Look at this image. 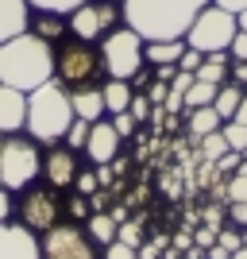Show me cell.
<instances>
[{"label": "cell", "instance_id": "cell-44", "mask_svg": "<svg viewBox=\"0 0 247 259\" xmlns=\"http://www.w3.org/2000/svg\"><path fill=\"white\" fill-rule=\"evenodd\" d=\"M228 217L236 228H247V201H228Z\"/></svg>", "mask_w": 247, "mask_h": 259}, {"label": "cell", "instance_id": "cell-30", "mask_svg": "<svg viewBox=\"0 0 247 259\" xmlns=\"http://www.w3.org/2000/svg\"><path fill=\"white\" fill-rule=\"evenodd\" d=\"M89 128H93V124H89V120H74V124H70V132H66V147H74V151H85V140H89Z\"/></svg>", "mask_w": 247, "mask_h": 259}, {"label": "cell", "instance_id": "cell-41", "mask_svg": "<svg viewBox=\"0 0 247 259\" xmlns=\"http://www.w3.org/2000/svg\"><path fill=\"white\" fill-rule=\"evenodd\" d=\"M128 112L139 120V124H143V120H151V101H147V93H135V97H131V105H128Z\"/></svg>", "mask_w": 247, "mask_h": 259}, {"label": "cell", "instance_id": "cell-40", "mask_svg": "<svg viewBox=\"0 0 247 259\" xmlns=\"http://www.w3.org/2000/svg\"><path fill=\"white\" fill-rule=\"evenodd\" d=\"M213 244H216V228H209V225H197V228H193V248L209 251Z\"/></svg>", "mask_w": 247, "mask_h": 259}, {"label": "cell", "instance_id": "cell-15", "mask_svg": "<svg viewBox=\"0 0 247 259\" xmlns=\"http://www.w3.org/2000/svg\"><path fill=\"white\" fill-rule=\"evenodd\" d=\"M70 105H74V116L77 120H105L108 108H105V93L101 85H81V89H70Z\"/></svg>", "mask_w": 247, "mask_h": 259}, {"label": "cell", "instance_id": "cell-36", "mask_svg": "<svg viewBox=\"0 0 247 259\" xmlns=\"http://www.w3.org/2000/svg\"><path fill=\"white\" fill-rule=\"evenodd\" d=\"M108 120H112V128L120 132V140H131V136H135V124H139L131 112H116V116H108Z\"/></svg>", "mask_w": 247, "mask_h": 259}, {"label": "cell", "instance_id": "cell-53", "mask_svg": "<svg viewBox=\"0 0 247 259\" xmlns=\"http://www.w3.org/2000/svg\"><path fill=\"white\" fill-rule=\"evenodd\" d=\"M162 259H185V251H178V248H174V244H170V248L162 251Z\"/></svg>", "mask_w": 247, "mask_h": 259}, {"label": "cell", "instance_id": "cell-39", "mask_svg": "<svg viewBox=\"0 0 247 259\" xmlns=\"http://www.w3.org/2000/svg\"><path fill=\"white\" fill-rule=\"evenodd\" d=\"M197 213H201V225H209V228H216V232H220V228H224V209H216V205H205V209H197Z\"/></svg>", "mask_w": 247, "mask_h": 259}, {"label": "cell", "instance_id": "cell-31", "mask_svg": "<svg viewBox=\"0 0 247 259\" xmlns=\"http://www.w3.org/2000/svg\"><path fill=\"white\" fill-rule=\"evenodd\" d=\"M74 190L81 197H93L101 190V178H97V170H93V166H89V170H77V178H74Z\"/></svg>", "mask_w": 247, "mask_h": 259}, {"label": "cell", "instance_id": "cell-29", "mask_svg": "<svg viewBox=\"0 0 247 259\" xmlns=\"http://www.w3.org/2000/svg\"><path fill=\"white\" fill-rule=\"evenodd\" d=\"M216 248H224L228 255H236L239 248H243V228H220V232H216Z\"/></svg>", "mask_w": 247, "mask_h": 259}, {"label": "cell", "instance_id": "cell-10", "mask_svg": "<svg viewBox=\"0 0 247 259\" xmlns=\"http://www.w3.org/2000/svg\"><path fill=\"white\" fill-rule=\"evenodd\" d=\"M39 244H43V259H101L97 240L81 225H54L51 232H43Z\"/></svg>", "mask_w": 247, "mask_h": 259}, {"label": "cell", "instance_id": "cell-32", "mask_svg": "<svg viewBox=\"0 0 247 259\" xmlns=\"http://www.w3.org/2000/svg\"><path fill=\"white\" fill-rule=\"evenodd\" d=\"M66 213L74 217V221H89V217H93V205H89V197H81L74 190V194L66 197Z\"/></svg>", "mask_w": 247, "mask_h": 259}, {"label": "cell", "instance_id": "cell-28", "mask_svg": "<svg viewBox=\"0 0 247 259\" xmlns=\"http://www.w3.org/2000/svg\"><path fill=\"white\" fill-rule=\"evenodd\" d=\"M85 0H27V8L35 12H58V16H70L74 8H81Z\"/></svg>", "mask_w": 247, "mask_h": 259}, {"label": "cell", "instance_id": "cell-57", "mask_svg": "<svg viewBox=\"0 0 247 259\" xmlns=\"http://www.w3.org/2000/svg\"><path fill=\"white\" fill-rule=\"evenodd\" d=\"M112 4H124V0H112Z\"/></svg>", "mask_w": 247, "mask_h": 259}, {"label": "cell", "instance_id": "cell-38", "mask_svg": "<svg viewBox=\"0 0 247 259\" xmlns=\"http://www.w3.org/2000/svg\"><path fill=\"white\" fill-rule=\"evenodd\" d=\"M232 62H247V31L239 27L236 39H232V47H228V66Z\"/></svg>", "mask_w": 247, "mask_h": 259}, {"label": "cell", "instance_id": "cell-17", "mask_svg": "<svg viewBox=\"0 0 247 259\" xmlns=\"http://www.w3.org/2000/svg\"><path fill=\"white\" fill-rule=\"evenodd\" d=\"M27 27H31L39 39H46L51 47H58V43H62V35L70 31V20L58 16V12H35V20H27Z\"/></svg>", "mask_w": 247, "mask_h": 259}, {"label": "cell", "instance_id": "cell-11", "mask_svg": "<svg viewBox=\"0 0 247 259\" xmlns=\"http://www.w3.org/2000/svg\"><path fill=\"white\" fill-rule=\"evenodd\" d=\"M0 259H43L39 232H31L20 221H4L0 225Z\"/></svg>", "mask_w": 247, "mask_h": 259}, {"label": "cell", "instance_id": "cell-21", "mask_svg": "<svg viewBox=\"0 0 247 259\" xmlns=\"http://www.w3.org/2000/svg\"><path fill=\"white\" fill-rule=\"evenodd\" d=\"M197 81H209V85H224L228 81V54H205V62L197 66Z\"/></svg>", "mask_w": 247, "mask_h": 259}, {"label": "cell", "instance_id": "cell-43", "mask_svg": "<svg viewBox=\"0 0 247 259\" xmlns=\"http://www.w3.org/2000/svg\"><path fill=\"white\" fill-rule=\"evenodd\" d=\"M201 62H205V54L193 51V47H185L182 58H178V70H189V74H197V66H201Z\"/></svg>", "mask_w": 247, "mask_h": 259}, {"label": "cell", "instance_id": "cell-22", "mask_svg": "<svg viewBox=\"0 0 247 259\" xmlns=\"http://www.w3.org/2000/svg\"><path fill=\"white\" fill-rule=\"evenodd\" d=\"M239 97H243V85H236V81H224V85L216 89V101H213V108L220 112V120H232V116H236Z\"/></svg>", "mask_w": 247, "mask_h": 259}, {"label": "cell", "instance_id": "cell-56", "mask_svg": "<svg viewBox=\"0 0 247 259\" xmlns=\"http://www.w3.org/2000/svg\"><path fill=\"white\" fill-rule=\"evenodd\" d=\"M243 248H247V228H243Z\"/></svg>", "mask_w": 247, "mask_h": 259}, {"label": "cell", "instance_id": "cell-13", "mask_svg": "<svg viewBox=\"0 0 247 259\" xmlns=\"http://www.w3.org/2000/svg\"><path fill=\"white\" fill-rule=\"evenodd\" d=\"M120 132L112 128V120H93V128H89V140H85V155L93 166H105L120 155Z\"/></svg>", "mask_w": 247, "mask_h": 259}, {"label": "cell", "instance_id": "cell-37", "mask_svg": "<svg viewBox=\"0 0 247 259\" xmlns=\"http://www.w3.org/2000/svg\"><path fill=\"white\" fill-rule=\"evenodd\" d=\"M239 166H243V155H239V151H228V155L216 159V174H224V178H232Z\"/></svg>", "mask_w": 247, "mask_h": 259}, {"label": "cell", "instance_id": "cell-2", "mask_svg": "<svg viewBox=\"0 0 247 259\" xmlns=\"http://www.w3.org/2000/svg\"><path fill=\"white\" fill-rule=\"evenodd\" d=\"M209 0H124V23L143 39H185Z\"/></svg>", "mask_w": 247, "mask_h": 259}, {"label": "cell", "instance_id": "cell-7", "mask_svg": "<svg viewBox=\"0 0 247 259\" xmlns=\"http://www.w3.org/2000/svg\"><path fill=\"white\" fill-rule=\"evenodd\" d=\"M236 31H239V20L232 12L216 8V4H205L197 12V20L189 23V31H185V47H193L201 54H228Z\"/></svg>", "mask_w": 247, "mask_h": 259}, {"label": "cell", "instance_id": "cell-4", "mask_svg": "<svg viewBox=\"0 0 247 259\" xmlns=\"http://www.w3.org/2000/svg\"><path fill=\"white\" fill-rule=\"evenodd\" d=\"M39 174H43V151H39V143L31 136H23V132L0 136V186L4 190L20 194Z\"/></svg>", "mask_w": 247, "mask_h": 259}, {"label": "cell", "instance_id": "cell-12", "mask_svg": "<svg viewBox=\"0 0 247 259\" xmlns=\"http://www.w3.org/2000/svg\"><path fill=\"white\" fill-rule=\"evenodd\" d=\"M77 151L74 147H66V143H51V151L43 155V178L46 186H54V190H70L77 178Z\"/></svg>", "mask_w": 247, "mask_h": 259}, {"label": "cell", "instance_id": "cell-42", "mask_svg": "<svg viewBox=\"0 0 247 259\" xmlns=\"http://www.w3.org/2000/svg\"><path fill=\"white\" fill-rule=\"evenodd\" d=\"M162 108H166L170 116H182V112H185V93H182V89H170L166 101H162Z\"/></svg>", "mask_w": 247, "mask_h": 259}, {"label": "cell", "instance_id": "cell-5", "mask_svg": "<svg viewBox=\"0 0 247 259\" xmlns=\"http://www.w3.org/2000/svg\"><path fill=\"white\" fill-rule=\"evenodd\" d=\"M105 74V58H101V47L93 43H58L54 47V81H62L66 89H81L93 85L97 77Z\"/></svg>", "mask_w": 247, "mask_h": 259}, {"label": "cell", "instance_id": "cell-1", "mask_svg": "<svg viewBox=\"0 0 247 259\" xmlns=\"http://www.w3.org/2000/svg\"><path fill=\"white\" fill-rule=\"evenodd\" d=\"M54 77V47L39 39L35 31H20L16 39L0 43V85L12 89H31L46 85Z\"/></svg>", "mask_w": 247, "mask_h": 259}, {"label": "cell", "instance_id": "cell-51", "mask_svg": "<svg viewBox=\"0 0 247 259\" xmlns=\"http://www.w3.org/2000/svg\"><path fill=\"white\" fill-rule=\"evenodd\" d=\"M151 81H155V77H151V74H147V66H143L139 74L131 77V89H135V93H147V85H151Z\"/></svg>", "mask_w": 247, "mask_h": 259}, {"label": "cell", "instance_id": "cell-58", "mask_svg": "<svg viewBox=\"0 0 247 259\" xmlns=\"http://www.w3.org/2000/svg\"><path fill=\"white\" fill-rule=\"evenodd\" d=\"M185 259H197V255H185Z\"/></svg>", "mask_w": 247, "mask_h": 259}, {"label": "cell", "instance_id": "cell-8", "mask_svg": "<svg viewBox=\"0 0 247 259\" xmlns=\"http://www.w3.org/2000/svg\"><path fill=\"white\" fill-rule=\"evenodd\" d=\"M62 190H54V186H27L20 190V201H16V217H20V225H27L31 232H51L54 225H62Z\"/></svg>", "mask_w": 247, "mask_h": 259}, {"label": "cell", "instance_id": "cell-50", "mask_svg": "<svg viewBox=\"0 0 247 259\" xmlns=\"http://www.w3.org/2000/svg\"><path fill=\"white\" fill-rule=\"evenodd\" d=\"M209 4H216V8L232 12V16H239V12H247V0H209Z\"/></svg>", "mask_w": 247, "mask_h": 259}, {"label": "cell", "instance_id": "cell-20", "mask_svg": "<svg viewBox=\"0 0 247 259\" xmlns=\"http://www.w3.org/2000/svg\"><path fill=\"white\" fill-rule=\"evenodd\" d=\"M220 112H216L213 105H205V108H189V120H185V128H189V136L193 140H201V136H209V132H220Z\"/></svg>", "mask_w": 247, "mask_h": 259}, {"label": "cell", "instance_id": "cell-16", "mask_svg": "<svg viewBox=\"0 0 247 259\" xmlns=\"http://www.w3.org/2000/svg\"><path fill=\"white\" fill-rule=\"evenodd\" d=\"M27 31V0H0V43Z\"/></svg>", "mask_w": 247, "mask_h": 259}, {"label": "cell", "instance_id": "cell-45", "mask_svg": "<svg viewBox=\"0 0 247 259\" xmlns=\"http://www.w3.org/2000/svg\"><path fill=\"white\" fill-rule=\"evenodd\" d=\"M12 217H16V201H12V190H4V186H0V225H4V221H12Z\"/></svg>", "mask_w": 247, "mask_h": 259}, {"label": "cell", "instance_id": "cell-25", "mask_svg": "<svg viewBox=\"0 0 247 259\" xmlns=\"http://www.w3.org/2000/svg\"><path fill=\"white\" fill-rule=\"evenodd\" d=\"M201 155H205V162H216L220 155H228L232 147H228V140H224V132H209V136H201Z\"/></svg>", "mask_w": 247, "mask_h": 259}, {"label": "cell", "instance_id": "cell-54", "mask_svg": "<svg viewBox=\"0 0 247 259\" xmlns=\"http://www.w3.org/2000/svg\"><path fill=\"white\" fill-rule=\"evenodd\" d=\"M236 20H239V27H243V31H247V12H239Z\"/></svg>", "mask_w": 247, "mask_h": 259}, {"label": "cell", "instance_id": "cell-14", "mask_svg": "<svg viewBox=\"0 0 247 259\" xmlns=\"http://www.w3.org/2000/svg\"><path fill=\"white\" fill-rule=\"evenodd\" d=\"M27 124V93L0 85V136H16Z\"/></svg>", "mask_w": 247, "mask_h": 259}, {"label": "cell", "instance_id": "cell-34", "mask_svg": "<svg viewBox=\"0 0 247 259\" xmlns=\"http://www.w3.org/2000/svg\"><path fill=\"white\" fill-rule=\"evenodd\" d=\"M170 248V236H155L139 244V259H162V251Z\"/></svg>", "mask_w": 247, "mask_h": 259}, {"label": "cell", "instance_id": "cell-19", "mask_svg": "<svg viewBox=\"0 0 247 259\" xmlns=\"http://www.w3.org/2000/svg\"><path fill=\"white\" fill-rule=\"evenodd\" d=\"M185 51V39H151L147 47H143V54H147L151 66H166V62H178Z\"/></svg>", "mask_w": 247, "mask_h": 259}, {"label": "cell", "instance_id": "cell-52", "mask_svg": "<svg viewBox=\"0 0 247 259\" xmlns=\"http://www.w3.org/2000/svg\"><path fill=\"white\" fill-rule=\"evenodd\" d=\"M236 124H247V89H243V97H239V108H236Z\"/></svg>", "mask_w": 247, "mask_h": 259}, {"label": "cell", "instance_id": "cell-55", "mask_svg": "<svg viewBox=\"0 0 247 259\" xmlns=\"http://www.w3.org/2000/svg\"><path fill=\"white\" fill-rule=\"evenodd\" d=\"M232 259H247V248H239V251H236V255H232Z\"/></svg>", "mask_w": 247, "mask_h": 259}, {"label": "cell", "instance_id": "cell-49", "mask_svg": "<svg viewBox=\"0 0 247 259\" xmlns=\"http://www.w3.org/2000/svg\"><path fill=\"white\" fill-rule=\"evenodd\" d=\"M174 74H178V62H166V66H155V81H166L170 85Z\"/></svg>", "mask_w": 247, "mask_h": 259}, {"label": "cell", "instance_id": "cell-9", "mask_svg": "<svg viewBox=\"0 0 247 259\" xmlns=\"http://www.w3.org/2000/svg\"><path fill=\"white\" fill-rule=\"evenodd\" d=\"M70 35L81 43H101L112 27H120V4L112 0H85L81 8H74L70 16Z\"/></svg>", "mask_w": 247, "mask_h": 259}, {"label": "cell", "instance_id": "cell-23", "mask_svg": "<svg viewBox=\"0 0 247 259\" xmlns=\"http://www.w3.org/2000/svg\"><path fill=\"white\" fill-rule=\"evenodd\" d=\"M116 228H120L116 217L105 213V209H101V213H93V217L85 221V232L97 240V244H112V240H116Z\"/></svg>", "mask_w": 247, "mask_h": 259}, {"label": "cell", "instance_id": "cell-26", "mask_svg": "<svg viewBox=\"0 0 247 259\" xmlns=\"http://www.w3.org/2000/svg\"><path fill=\"white\" fill-rule=\"evenodd\" d=\"M220 132H224L228 147H232V151H239V155L247 159V124H236V120H224V124H220Z\"/></svg>", "mask_w": 247, "mask_h": 259}, {"label": "cell", "instance_id": "cell-24", "mask_svg": "<svg viewBox=\"0 0 247 259\" xmlns=\"http://www.w3.org/2000/svg\"><path fill=\"white\" fill-rule=\"evenodd\" d=\"M216 89H220V85H209V81H197V77H193V85L185 89V112H189V108L213 105V101H216Z\"/></svg>", "mask_w": 247, "mask_h": 259}, {"label": "cell", "instance_id": "cell-47", "mask_svg": "<svg viewBox=\"0 0 247 259\" xmlns=\"http://www.w3.org/2000/svg\"><path fill=\"white\" fill-rule=\"evenodd\" d=\"M228 81L247 85V62H232V66H228Z\"/></svg>", "mask_w": 247, "mask_h": 259}, {"label": "cell", "instance_id": "cell-27", "mask_svg": "<svg viewBox=\"0 0 247 259\" xmlns=\"http://www.w3.org/2000/svg\"><path fill=\"white\" fill-rule=\"evenodd\" d=\"M224 194H228V201H247V159H243V166L224 182Z\"/></svg>", "mask_w": 247, "mask_h": 259}, {"label": "cell", "instance_id": "cell-46", "mask_svg": "<svg viewBox=\"0 0 247 259\" xmlns=\"http://www.w3.org/2000/svg\"><path fill=\"white\" fill-rule=\"evenodd\" d=\"M166 93H170V85H166V81H151V85H147V101H151V105H162V101H166Z\"/></svg>", "mask_w": 247, "mask_h": 259}, {"label": "cell", "instance_id": "cell-6", "mask_svg": "<svg viewBox=\"0 0 247 259\" xmlns=\"http://www.w3.org/2000/svg\"><path fill=\"white\" fill-rule=\"evenodd\" d=\"M147 39L139 31H131L128 23L124 27H112V31L101 39V58H105V74L116 77V81H131L147 66V54H143Z\"/></svg>", "mask_w": 247, "mask_h": 259}, {"label": "cell", "instance_id": "cell-35", "mask_svg": "<svg viewBox=\"0 0 247 259\" xmlns=\"http://www.w3.org/2000/svg\"><path fill=\"white\" fill-rule=\"evenodd\" d=\"M101 259H139V248H131L124 240H112V244H105V255Z\"/></svg>", "mask_w": 247, "mask_h": 259}, {"label": "cell", "instance_id": "cell-33", "mask_svg": "<svg viewBox=\"0 0 247 259\" xmlns=\"http://www.w3.org/2000/svg\"><path fill=\"white\" fill-rule=\"evenodd\" d=\"M116 240H124V244H131V248H139V244H143V225H139V221H120Z\"/></svg>", "mask_w": 247, "mask_h": 259}, {"label": "cell", "instance_id": "cell-18", "mask_svg": "<svg viewBox=\"0 0 247 259\" xmlns=\"http://www.w3.org/2000/svg\"><path fill=\"white\" fill-rule=\"evenodd\" d=\"M101 93H105V108H108V116H116V112H128L131 97H135L131 81H116V77H108L105 85H101Z\"/></svg>", "mask_w": 247, "mask_h": 259}, {"label": "cell", "instance_id": "cell-3", "mask_svg": "<svg viewBox=\"0 0 247 259\" xmlns=\"http://www.w3.org/2000/svg\"><path fill=\"white\" fill-rule=\"evenodd\" d=\"M74 105H70V89L62 85V81H46V85L31 89L27 93V124H23V132L31 136L35 143H62L66 132H70V124H74Z\"/></svg>", "mask_w": 247, "mask_h": 259}, {"label": "cell", "instance_id": "cell-48", "mask_svg": "<svg viewBox=\"0 0 247 259\" xmlns=\"http://www.w3.org/2000/svg\"><path fill=\"white\" fill-rule=\"evenodd\" d=\"M170 244H174L178 251H189V248H193V228H182V232H178Z\"/></svg>", "mask_w": 247, "mask_h": 259}]
</instances>
